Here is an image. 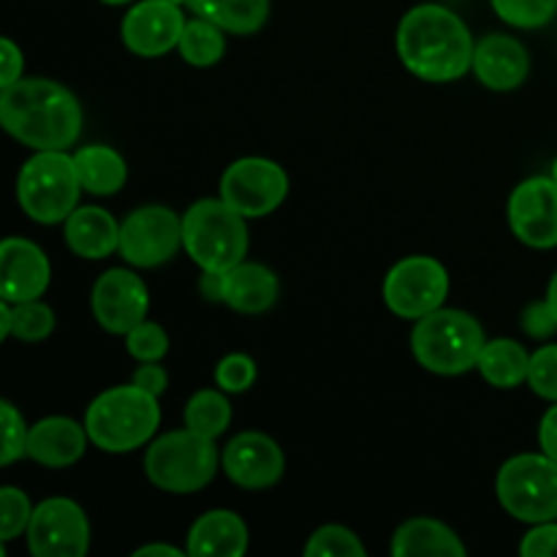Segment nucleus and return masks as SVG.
Segmentation results:
<instances>
[{
    "mask_svg": "<svg viewBox=\"0 0 557 557\" xmlns=\"http://www.w3.org/2000/svg\"><path fill=\"white\" fill-rule=\"evenodd\" d=\"M531 58L520 38L506 33H490L476 44L473 52V74L490 90H515L528 79Z\"/></svg>",
    "mask_w": 557,
    "mask_h": 557,
    "instance_id": "nucleus-18",
    "label": "nucleus"
},
{
    "mask_svg": "<svg viewBox=\"0 0 557 557\" xmlns=\"http://www.w3.org/2000/svg\"><path fill=\"white\" fill-rule=\"evenodd\" d=\"M522 557H557V520L539 522L520 542Z\"/></svg>",
    "mask_w": 557,
    "mask_h": 557,
    "instance_id": "nucleus-38",
    "label": "nucleus"
},
{
    "mask_svg": "<svg viewBox=\"0 0 557 557\" xmlns=\"http://www.w3.org/2000/svg\"><path fill=\"white\" fill-rule=\"evenodd\" d=\"M92 315L112 335H128L147 319L150 292L147 283L131 270H109L92 286Z\"/></svg>",
    "mask_w": 557,
    "mask_h": 557,
    "instance_id": "nucleus-14",
    "label": "nucleus"
},
{
    "mask_svg": "<svg viewBox=\"0 0 557 557\" xmlns=\"http://www.w3.org/2000/svg\"><path fill=\"white\" fill-rule=\"evenodd\" d=\"M479 373L495 389H515V386L525 384L528 370H531V354L525 346L511 337H498V341H487L479 357Z\"/></svg>",
    "mask_w": 557,
    "mask_h": 557,
    "instance_id": "nucleus-25",
    "label": "nucleus"
},
{
    "mask_svg": "<svg viewBox=\"0 0 557 557\" xmlns=\"http://www.w3.org/2000/svg\"><path fill=\"white\" fill-rule=\"evenodd\" d=\"M0 87H11L14 82L22 79V69H25V58H22V49L16 47L11 38H0Z\"/></svg>",
    "mask_w": 557,
    "mask_h": 557,
    "instance_id": "nucleus-39",
    "label": "nucleus"
},
{
    "mask_svg": "<svg viewBox=\"0 0 557 557\" xmlns=\"http://www.w3.org/2000/svg\"><path fill=\"white\" fill-rule=\"evenodd\" d=\"M232 424V403L223 389H201L185 406V428L215 441Z\"/></svg>",
    "mask_w": 557,
    "mask_h": 557,
    "instance_id": "nucleus-28",
    "label": "nucleus"
},
{
    "mask_svg": "<svg viewBox=\"0 0 557 557\" xmlns=\"http://www.w3.org/2000/svg\"><path fill=\"white\" fill-rule=\"evenodd\" d=\"M226 476L243 490L275 487L286 473V455L281 446L264 433H239L228 441L221 455Z\"/></svg>",
    "mask_w": 557,
    "mask_h": 557,
    "instance_id": "nucleus-15",
    "label": "nucleus"
},
{
    "mask_svg": "<svg viewBox=\"0 0 557 557\" xmlns=\"http://www.w3.org/2000/svg\"><path fill=\"white\" fill-rule=\"evenodd\" d=\"M30 520V498L20 487L0 490V542H14L16 536L27 533Z\"/></svg>",
    "mask_w": 557,
    "mask_h": 557,
    "instance_id": "nucleus-32",
    "label": "nucleus"
},
{
    "mask_svg": "<svg viewBox=\"0 0 557 557\" xmlns=\"http://www.w3.org/2000/svg\"><path fill=\"white\" fill-rule=\"evenodd\" d=\"M520 324L522 330H525L531 337H536V341H547V337H553L557 332V315L553 313V308H549L547 297L528 305L520 315Z\"/></svg>",
    "mask_w": 557,
    "mask_h": 557,
    "instance_id": "nucleus-37",
    "label": "nucleus"
},
{
    "mask_svg": "<svg viewBox=\"0 0 557 557\" xmlns=\"http://www.w3.org/2000/svg\"><path fill=\"white\" fill-rule=\"evenodd\" d=\"M248 553V525L239 515L228 509H212L201 515L188 531L190 557H243Z\"/></svg>",
    "mask_w": 557,
    "mask_h": 557,
    "instance_id": "nucleus-20",
    "label": "nucleus"
},
{
    "mask_svg": "<svg viewBox=\"0 0 557 557\" xmlns=\"http://www.w3.org/2000/svg\"><path fill=\"white\" fill-rule=\"evenodd\" d=\"M0 275H3L5 302H27L44 297L52 281V264L36 243L25 237H9L0 245Z\"/></svg>",
    "mask_w": 557,
    "mask_h": 557,
    "instance_id": "nucleus-17",
    "label": "nucleus"
},
{
    "mask_svg": "<svg viewBox=\"0 0 557 557\" xmlns=\"http://www.w3.org/2000/svg\"><path fill=\"white\" fill-rule=\"evenodd\" d=\"M395 557H466L468 549L449 525L430 517H413L403 522L392 536Z\"/></svg>",
    "mask_w": 557,
    "mask_h": 557,
    "instance_id": "nucleus-23",
    "label": "nucleus"
},
{
    "mask_svg": "<svg viewBox=\"0 0 557 557\" xmlns=\"http://www.w3.org/2000/svg\"><path fill=\"white\" fill-rule=\"evenodd\" d=\"M223 286H226V272L201 270L199 292L207 302H223Z\"/></svg>",
    "mask_w": 557,
    "mask_h": 557,
    "instance_id": "nucleus-42",
    "label": "nucleus"
},
{
    "mask_svg": "<svg viewBox=\"0 0 557 557\" xmlns=\"http://www.w3.org/2000/svg\"><path fill=\"white\" fill-rule=\"evenodd\" d=\"M166 3H174V5H183V3H188V0H166Z\"/></svg>",
    "mask_w": 557,
    "mask_h": 557,
    "instance_id": "nucleus-48",
    "label": "nucleus"
},
{
    "mask_svg": "<svg viewBox=\"0 0 557 557\" xmlns=\"http://www.w3.org/2000/svg\"><path fill=\"white\" fill-rule=\"evenodd\" d=\"M286 196L288 174L270 158H239L221 177V199L245 218L270 215Z\"/></svg>",
    "mask_w": 557,
    "mask_h": 557,
    "instance_id": "nucleus-11",
    "label": "nucleus"
},
{
    "mask_svg": "<svg viewBox=\"0 0 557 557\" xmlns=\"http://www.w3.org/2000/svg\"><path fill=\"white\" fill-rule=\"evenodd\" d=\"M549 177H553L555 183H557V158H555V163H553V174H549Z\"/></svg>",
    "mask_w": 557,
    "mask_h": 557,
    "instance_id": "nucleus-47",
    "label": "nucleus"
},
{
    "mask_svg": "<svg viewBox=\"0 0 557 557\" xmlns=\"http://www.w3.org/2000/svg\"><path fill=\"white\" fill-rule=\"evenodd\" d=\"M131 384L139 386V389H145V392H150V395L161 397L169 386V375L158 362H141L139 368L134 370V375H131Z\"/></svg>",
    "mask_w": 557,
    "mask_h": 557,
    "instance_id": "nucleus-40",
    "label": "nucleus"
},
{
    "mask_svg": "<svg viewBox=\"0 0 557 557\" xmlns=\"http://www.w3.org/2000/svg\"><path fill=\"white\" fill-rule=\"evenodd\" d=\"M528 384L539 397L557 403V343H549V346H542L536 354H531Z\"/></svg>",
    "mask_w": 557,
    "mask_h": 557,
    "instance_id": "nucleus-36",
    "label": "nucleus"
},
{
    "mask_svg": "<svg viewBox=\"0 0 557 557\" xmlns=\"http://www.w3.org/2000/svg\"><path fill=\"white\" fill-rule=\"evenodd\" d=\"M27 547L36 557H85L90 549V520L71 498H47L33 509Z\"/></svg>",
    "mask_w": 557,
    "mask_h": 557,
    "instance_id": "nucleus-12",
    "label": "nucleus"
},
{
    "mask_svg": "<svg viewBox=\"0 0 557 557\" xmlns=\"http://www.w3.org/2000/svg\"><path fill=\"white\" fill-rule=\"evenodd\" d=\"M65 245L79 259H107L120 250V223L103 207H76L65 218Z\"/></svg>",
    "mask_w": 557,
    "mask_h": 557,
    "instance_id": "nucleus-21",
    "label": "nucleus"
},
{
    "mask_svg": "<svg viewBox=\"0 0 557 557\" xmlns=\"http://www.w3.org/2000/svg\"><path fill=\"white\" fill-rule=\"evenodd\" d=\"M248 218L223 199H201L183 215V248L196 267L228 272L248 253Z\"/></svg>",
    "mask_w": 557,
    "mask_h": 557,
    "instance_id": "nucleus-5",
    "label": "nucleus"
},
{
    "mask_svg": "<svg viewBox=\"0 0 557 557\" xmlns=\"http://www.w3.org/2000/svg\"><path fill=\"white\" fill-rule=\"evenodd\" d=\"M308 557H364V544L343 525H321L305 544Z\"/></svg>",
    "mask_w": 557,
    "mask_h": 557,
    "instance_id": "nucleus-31",
    "label": "nucleus"
},
{
    "mask_svg": "<svg viewBox=\"0 0 557 557\" xmlns=\"http://www.w3.org/2000/svg\"><path fill=\"white\" fill-rule=\"evenodd\" d=\"M223 33H226L223 27L205 20V16H196V20L185 22V30L177 44L185 63L196 65V69L215 65L223 58V52H226V36Z\"/></svg>",
    "mask_w": 557,
    "mask_h": 557,
    "instance_id": "nucleus-27",
    "label": "nucleus"
},
{
    "mask_svg": "<svg viewBox=\"0 0 557 557\" xmlns=\"http://www.w3.org/2000/svg\"><path fill=\"white\" fill-rule=\"evenodd\" d=\"M256 375H259V370H256V362L248 354H228L218 362L215 384L218 389L228 392V395H243L253 386Z\"/></svg>",
    "mask_w": 557,
    "mask_h": 557,
    "instance_id": "nucleus-34",
    "label": "nucleus"
},
{
    "mask_svg": "<svg viewBox=\"0 0 557 557\" xmlns=\"http://www.w3.org/2000/svg\"><path fill=\"white\" fill-rule=\"evenodd\" d=\"M82 190L74 156L65 150H38L27 158L16 177V201L22 212L44 226L65 223L79 207Z\"/></svg>",
    "mask_w": 557,
    "mask_h": 557,
    "instance_id": "nucleus-6",
    "label": "nucleus"
},
{
    "mask_svg": "<svg viewBox=\"0 0 557 557\" xmlns=\"http://www.w3.org/2000/svg\"><path fill=\"white\" fill-rule=\"evenodd\" d=\"M145 473L163 493H199L218 473L215 441L190 428L161 435L147 446Z\"/></svg>",
    "mask_w": 557,
    "mask_h": 557,
    "instance_id": "nucleus-7",
    "label": "nucleus"
},
{
    "mask_svg": "<svg viewBox=\"0 0 557 557\" xmlns=\"http://www.w3.org/2000/svg\"><path fill=\"white\" fill-rule=\"evenodd\" d=\"M101 3H109V5H125V3H131V0H101Z\"/></svg>",
    "mask_w": 557,
    "mask_h": 557,
    "instance_id": "nucleus-46",
    "label": "nucleus"
},
{
    "mask_svg": "<svg viewBox=\"0 0 557 557\" xmlns=\"http://www.w3.org/2000/svg\"><path fill=\"white\" fill-rule=\"evenodd\" d=\"M183 30V11L166 0H141L123 16V25H120L123 44L139 58H161L172 52Z\"/></svg>",
    "mask_w": 557,
    "mask_h": 557,
    "instance_id": "nucleus-16",
    "label": "nucleus"
},
{
    "mask_svg": "<svg viewBox=\"0 0 557 557\" xmlns=\"http://www.w3.org/2000/svg\"><path fill=\"white\" fill-rule=\"evenodd\" d=\"M446 297L449 272L433 256H408L386 272L384 302L400 319H422L444 308Z\"/></svg>",
    "mask_w": 557,
    "mask_h": 557,
    "instance_id": "nucleus-9",
    "label": "nucleus"
},
{
    "mask_svg": "<svg viewBox=\"0 0 557 557\" xmlns=\"http://www.w3.org/2000/svg\"><path fill=\"white\" fill-rule=\"evenodd\" d=\"M0 123L30 150H69L82 134V103L54 79L33 76L0 90Z\"/></svg>",
    "mask_w": 557,
    "mask_h": 557,
    "instance_id": "nucleus-1",
    "label": "nucleus"
},
{
    "mask_svg": "<svg viewBox=\"0 0 557 557\" xmlns=\"http://www.w3.org/2000/svg\"><path fill=\"white\" fill-rule=\"evenodd\" d=\"M0 419H3V449H0V466H11L20 457L27 455V433L25 417L14 408V403H0Z\"/></svg>",
    "mask_w": 557,
    "mask_h": 557,
    "instance_id": "nucleus-35",
    "label": "nucleus"
},
{
    "mask_svg": "<svg viewBox=\"0 0 557 557\" xmlns=\"http://www.w3.org/2000/svg\"><path fill=\"white\" fill-rule=\"evenodd\" d=\"M125 348L136 362H161L169 354V335L156 321H141L125 335Z\"/></svg>",
    "mask_w": 557,
    "mask_h": 557,
    "instance_id": "nucleus-33",
    "label": "nucleus"
},
{
    "mask_svg": "<svg viewBox=\"0 0 557 557\" xmlns=\"http://www.w3.org/2000/svg\"><path fill=\"white\" fill-rule=\"evenodd\" d=\"M85 424H76L69 417H49L41 419L27 433V457L38 466L47 468H69L82 460L87 449Z\"/></svg>",
    "mask_w": 557,
    "mask_h": 557,
    "instance_id": "nucleus-19",
    "label": "nucleus"
},
{
    "mask_svg": "<svg viewBox=\"0 0 557 557\" xmlns=\"http://www.w3.org/2000/svg\"><path fill=\"white\" fill-rule=\"evenodd\" d=\"M161 424L158 397L134 384L112 386L87 406L85 428L92 444L109 455L141 449Z\"/></svg>",
    "mask_w": 557,
    "mask_h": 557,
    "instance_id": "nucleus-3",
    "label": "nucleus"
},
{
    "mask_svg": "<svg viewBox=\"0 0 557 557\" xmlns=\"http://www.w3.org/2000/svg\"><path fill=\"white\" fill-rule=\"evenodd\" d=\"M509 226L528 248H557V183L553 177H528L511 190Z\"/></svg>",
    "mask_w": 557,
    "mask_h": 557,
    "instance_id": "nucleus-13",
    "label": "nucleus"
},
{
    "mask_svg": "<svg viewBox=\"0 0 557 557\" xmlns=\"http://www.w3.org/2000/svg\"><path fill=\"white\" fill-rule=\"evenodd\" d=\"M539 446L544 455L557 460V403L544 413L542 424H539Z\"/></svg>",
    "mask_w": 557,
    "mask_h": 557,
    "instance_id": "nucleus-41",
    "label": "nucleus"
},
{
    "mask_svg": "<svg viewBox=\"0 0 557 557\" xmlns=\"http://www.w3.org/2000/svg\"><path fill=\"white\" fill-rule=\"evenodd\" d=\"M495 495L515 520L539 525L557 520V460L542 455H517L500 466Z\"/></svg>",
    "mask_w": 557,
    "mask_h": 557,
    "instance_id": "nucleus-8",
    "label": "nucleus"
},
{
    "mask_svg": "<svg viewBox=\"0 0 557 557\" xmlns=\"http://www.w3.org/2000/svg\"><path fill=\"white\" fill-rule=\"evenodd\" d=\"M147 555H161V557H180L177 547H172V544H147V547H139L134 553V557H147Z\"/></svg>",
    "mask_w": 557,
    "mask_h": 557,
    "instance_id": "nucleus-43",
    "label": "nucleus"
},
{
    "mask_svg": "<svg viewBox=\"0 0 557 557\" xmlns=\"http://www.w3.org/2000/svg\"><path fill=\"white\" fill-rule=\"evenodd\" d=\"M277 297H281V283H277V275L270 267L239 261L237 267L226 272L223 302L237 310V313H264L277 302Z\"/></svg>",
    "mask_w": 557,
    "mask_h": 557,
    "instance_id": "nucleus-22",
    "label": "nucleus"
},
{
    "mask_svg": "<svg viewBox=\"0 0 557 557\" xmlns=\"http://www.w3.org/2000/svg\"><path fill=\"white\" fill-rule=\"evenodd\" d=\"M76 174L87 194L92 196H112L128 180V166L125 158L109 145H87L74 152Z\"/></svg>",
    "mask_w": 557,
    "mask_h": 557,
    "instance_id": "nucleus-24",
    "label": "nucleus"
},
{
    "mask_svg": "<svg viewBox=\"0 0 557 557\" xmlns=\"http://www.w3.org/2000/svg\"><path fill=\"white\" fill-rule=\"evenodd\" d=\"M490 3L506 25L522 27V30L544 27L557 14V0H490Z\"/></svg>",
    "mask_w": 557,
    "mask_h": 557,
    "instance_id": "nucleus-30",
    "label": "nucleus"
},
{
    "mask_svg": "<svg viewBox=\"0 0 557 557\" xmlns=\"http://www.w3.org/2000/svg\"><path fill=\"white\" fill-rule=\"evenodd\" d=\"M397 52L413 76L441 85L473 69L476 44L460 14L438 3H422L400 20Z\"/></svg>",
    "mask_w": 557,
    "mask_h": 557,
    "instance_id": "nucleus-2",
    "label": "nucleus"
},
{
    "mask_svg": "<svg viewBox=\"0 0 557 557\" xmlns=\"http://www.w3.org/2000/svg\"><path fill=\"white\" fill-rule=\"evenodd\" d=\"M54 332V313L38 299L11 305V337L22 343H41Z\"/></svg>",
    "mask_w": 557,
    "mask_h": 557,
    "instance_id": "nucleus-29",
    "label": "nucleus"
},
{
    "mask_svg": "<svg viewBox=\"0 0 557 557\" xmlns=\"http://www.w3.org/2000/svg\"><path fill=\"white\" fill-rule=\"evenodd\" d=\"M183 248V218L163 205L139 207L120 223V253L131 267H161Z\"/></svg>",
    "mask_w": 557,
    "mask_h": 557,
    "instance_id": "nucleus-10",
    "label": "nucleus"
},
{
    "mask_svg": "<svg viewBox=\"0 0 557 557\" xmlns=\"http://www.w3.org/2000/svg\"><path fill=\"white\" fill-rule=\"evenodd\" d=\"M196 16L215 22L234 36H250L261 30L270 16V0H188Z\"/></svg>",
    "mask_w": 557,
    "mask_h": 557,
    "instance_id": "nucleus-26",
    "label": "nucleus"
},
{
    "mask_svg": "<svg viewBox=\"0 0 557 557\" xmlns=\"http://www.w3.org/2000/svg\"><path fill=\"white\" fill-rule=\"evenodd\" d=\"M0 337H11V302H0Z\"/></svg>",
    "mask_w": 557,
    "mask_h": 557,
    "instance_id": "nucleus-44",
    "label": "nucleus"
},
{
    "mask_svg": "<svg viewBox=\"0 0 557 557\" xmlns=\"http://www.w3.org/2000/svg\"><path fill=\"white\" fill-rule=\"evenodd\" d=\"M487 343L482 324L466 310L438 308L417 319L411 351L424 370L435 375H462L473 370Z\"/></svg>",
    "mask_w": 557,
    "mask_h": 557,
    "instance_id": "nucleus-4",
    "label": "nucleus"
},
{
    "mask_svg": "<svg viewBox=\"0 0 557 557\" xmlns=\"http://www.w3.org/2000/svg\"><path fill=\"white\" fill-rule=\"evenodd\" d=\"M547 302H549V308H553V313L557 315V272L553 275V281H549V288H547Z\"/></svg>",
    "mask_w": 557,
    "mask_h": 557,
    "instance_id": "nucleus-45",
    "label": "nucleus"
}]
</instances>
